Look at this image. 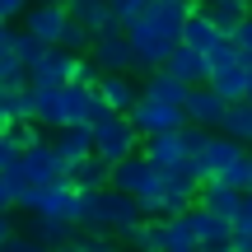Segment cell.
<instances>
[{
	"label": "cell",
	"mask_w": 252,
	"mask_h": 252,
	"mask_svg": "<svg viewBox=\"0 0 252 252\" xmlns=\"http://www.w3.org/2000/svg\"><path fill=\"white\" fill-rule=\"evenodd\" d=\"M75 70H80V52L52 47V52L28 70V84H75Z\"/></svg>",
	"instance_id": "obj_9"
},
{
	"label": "cell",
	"mask_w": 252,
	"mask_h": 252,
	"mask_svg": "<svg viewBox=\"0 0 252 252\" xmlns=\"http://www.w3.org/2000/svg\"><path fill=\"white\" fill-rule=\"evenodd\" d=\"M140 154H145V159H150L159 173H173L182 159H187V150H182V135H178V131H168V135H145Z\"/></svg>",
	"instance_id": "obj_15"
},
{
	"label": "cell",
	"mask_w": 252,
	"mask_h": 252,
	"mask_svg": "<svg viewBox=\"0 0 252 252\" xmlns=\"http://www.w3.org/2000/svg\"><path fill=\"white\" fill-rule=\"evenodd\" d=\"M182 112H187V122L206 126V131H220V122H224L229 103L220 98L210 84H191V94H187V103H182Z\"/></svg>",
	"instance_id": "obj_8"
},
{
	"label": "cell",
	"mask_w": 252,
	"mask_h": 252,
	"mask_svg": "<svg viewBox=\"0 0 252 252\" xmlns=\"http://www.w3.org/2000/svg\"><path fill=\"white\" fill-rule=\"evenodd\" d=\"M131 122L140 126L145 135H168V131H182V126H187V112H182L178 103H163V98L140 94V103L131 108Z\"/></svg>",
	"instance_id": "obj_4"
},
{
	"label": "cell",
	"mask_w": 252,
	"mask_h": 252,
	"mask_svg": "<svg viewBox=\"0 0 252 252\" xmlns=\"http://www.w3.org/2000/svg\"><path fill=\"white\" fill-rule=\"evenodd\" d=\"M70 182L75 187H112V163L103 154H89V159H80L70 168Z\"/></svg>",
	"instance_id": "obj_25"
},
{
	"label": "cell",
	"mask_w": 252,
	"mask_h": 252,
	"mask_svg": "<svg viewBox=\"0 0 252 252\" xmlns=\"http://www.w3.org/2000/svg\"><path fill=\"white\" fill-rule=\"evenodd\" d=\"M19 159H24V150H19V145L9 140V135H0V173H9Z\"/></svg>",
	"instance_id": "obj_37"
},
{
	"label": "cell",
	"mask_w": 252,
	"mask_h": 252,
	"mask_svg": "<svg viewBox=\"0 0 252 252\" xmlns=\"http://www.w3.org/2000/svg\"><path fill=\"white\" fill-rule=\"evenodd\" d=\"M140 145H145V131L131 122V112H112L103 126H94V154H103L108 163L140 154Z\"/></svg>",
	"instance_id": "obj_2"
},
{
	"label": "cell",
	"mask_w": 252,
	"mask_h": 252,
	"mask_svg": "<svg viewBox=\"0 0 252 252\" xmlns=\"http://www.w3.org/2000/svg\"><path fill=\"white\" fill-rule=\"evenodd\" d=\"M196 5H229V0H196Z\"/></svg>",
	"instance_id": "obj_46"
},
{
	"label": "cell",
	"mask_w": 252,
	"mask_h": 252,
	"mask_svg": "<svg viewBox=\"0 0 252 252\" xmlns=\"http://www.w3.org/2000/svg\"><path fill=\"white\" fill-rule=\"evenodd\" d=\"M5 135H9V140H14V145H19L24 154L33 150V145H42V140H47V135H42V126H37V122H19V126H9Z\"/></svg>",
	"instance_id": "obj_31"
},
{
	"label": "cell",
	"mask_w": 252,
	"mask_h": 252,
	"mask_svg": "<svg viewBox=\"0 0 252 252\" xmlns=\"http://www.w3.org/2000/svg\"><path fill=\"white\" fill-rule=\"evenodd\" d=\"M9 210H14V182L0 173V215H9Z\"/></svg>",
	"instance_id": "obj_39"
},
{
	"label": "cell",
	"mask_w": 252,
	"mask_h": 252,
	"mask_svg": "<svg viewBox=\"0 0 252 252\" xmlns=\"http://www.w3.org/2000/svg\"><path fill=\"white\" fill-rule=\"evenodd\" d=\"M98 94H103V103H108L112 112H131L135 103H140V80L126 75V70H103Z\"/></svg>",
	"instance_id": "obj_11"
},
{
	"label": "cell",
	"mask_w": 252,
	"mask_h": 252,
	"mask_svg": "<svg viewBox=\"0 0 252 252\" xmlns=\"http://www.w3.org/2000/svg\"><path fill=\"white\" fill-rule=\"evenodd\" d=\"M0 89H5V84H0Z\"/></svg>",
	"instance_id": "obj_52"
},
{
	"label": "cell",
	"mask_w": 252,
	"mask_h": 252,
	"mask_svg": "<svg viewBox=\"0 0 252 252\" xmlns=\"http://www.w3.org/2000/svg\"><path fill=\"white\" fill-rule=\"evenodd\" d=\"M182 150H187V159H196V154L201 150H206V145H210V135H215V131H206V126H196V122H187V126H182Z\"/></svg>",
	"instance_id": "obj_32"
},
{
	"label": "cell",
	"mask_w": 252,
	"mask_h": 252,
	"mask_svg": "<svg viewBox=\"0 0 252 252\" xmlns=\"http://www.w3.org/2000/svg\"><path fill=\"white\" fill-rule=\"evenodd\" d=\"M126 37H131V47H135V75L163 70V65H168V56H173V52L182 47V37L163 33V28L154 24L150 14L131 19V24H126Z\"/></svg>",
	"instance_id": "obj_1"
},
{
	"label": "cell",
	"mask_w": 252,
	"mask_h": 252,
	"mask_svg": "<svg viewBox=\"0 0 252 252\" xmlns=\"http://www.w3.org/2000/svg\"><path fill=\"white\" fill-rule=\"evenodd\" d=\"M65 9H70V19H75V24H84L94 37H98V33H122V28H126L122 19L112 14L108 0H70Z\"/></svg>",
	"instance_id": "obj_12"
},
{
	"label": "cell",
	"mask_w": 252,
	"mask_h": 252,
	"mask_svg": "<svg viewBox=\"0 0 252 252\" xmlns=\"http://www.w3.org/2000/svg\"><path fill=\"white\" fill-rule=\"evenodd\" d=\"M220 182H224V187H234V191H248V154L238 163H229L224 173H220Z\"/></svg>",
	"instance_id": "obj_35"
},
{
	"label": "cell",
	"mask_w": 252,
	"mask_h": 252,
	"mask_svg": "<svg viewBox=\"0 0 252 252\" xmlns=\"http://www.w3.org/2000/svg\"><path fill=\"white\" fill-rule=\"evenodd\" d=\"M98 220H103V229H126V224H140L145 220V206H140V196H126V191L117 187H103V196H98Z\"/></svg>",
	"instance_id": "obj_5"
},
{
	"label": "cell",
	"mask_w": 252,
	"mask_h": 252,
	"mask_svg": "<svg viewBox=\"0 0 252 252\" xmlns=\"http://www.w3.org/2000/svg\"><path fill=\"white\" fill-rule=\"evenodd\" d=\"M103 252H117V248H103Z\"/></svg>",
	"instance_id": "obj_51"
},
{
	"label": "cell",
	"mask_w": 252,
	"mask_h": 252,
	"mask_svg": "<svg viewBox=\"0 0 252 252\" xmlns=\"http://www.w3.org/2000/svg\"><path fill=\"white\" fill-rule=\"evenodd\" d=\"M248 75H252L248 65L234 61V65H224V70H215L206 84H210V89H215L224 103H243V98H248Z\"/></svg>",
	"instance_id": "obj_22"
},
{
	"label": "cell",
	"mask_w": 252,
	"mask_h": 252,
	"mask_svg": "<svg viewBox=\"0 0 252 252\" xmlns=\"http://www.w3.org/2000/svg\"><path fill=\"white\" fill-rule=\"evenodd\" d=\"M14 14H28V0H0V19H14Z\"/></svg>",
	"instance_id": "obj_40"
},
{
	"label": "cell",
	"mask_w": 252,
	"mask_h": 252,
	"mask_svg": "<svg viewBox=\"0 0 252 252\" xmlns=\"http://www.w3.org/2000/svg\"><path fill=\"white\" fill-rule=\"evenodd\" d=\"M24 168H28V178H33V187H37V182H56V178H65L61 154H56V145H52V140L33 145V150L24 154Z\"/></svg>",
	"instance_id": "obj_20"
},
{
	"label": "cell",
	"mask_w": 252,
	"mask_h": 252,
	"mask_svg": "<svg viewBox=\"0 0 252 252\" xmlns=\"http://www.w3.org/2000/svg\"><path fill=\"white\" fill-rule=\"evenodd\" d=\"M56 154H61V168H65V178H70V168L80 159H89L94 154V126H65V131H56Z\"/></svg>",
	"instance_id": "obj_14"
},
{
	"label": "cell",
	"mask_w": 252,
	"mask_h": 252,
	"mask_svg": "<svg viewBox=\"0 0 252 252\" xmlns=\"http://www.w3.org/2000/svg\"><path fill=\"white\" fill-rule=\"evenodd\" d=\"M243 154H248V145H243V140H234V135L215 131V135H210V145L196 154V168H201V178H220V173H224L229 163H238Z\"/></svg>",
	"instance_id": "obj_7"
},
{
	"label": "cell",
	"mask_w": 252,
	"mask_h": 252,
	"mask_svg": "<svg viewBox=\"0 0 252 252\" xmlns=\"http://www.w3.org/2000/svg\"><path fill=\"white\" fill-rule=\"evenodd\" d=\"M19 234V224H14V220H9V215H0V248H5L9 243V238H14Z\"/></svg>",
	"instance_id": "obj_42"
},
{
	"label": "cell",
	"mask_w": 252,
	"mask_h": 252,
	"mask_svg": "<svg viewBox=\"0 0 252 252\" xmlns=\"http://www.w3.org/2000/svg\"><path fill=\"white\" fill-rule=\"evenodd\" d=\"M28 33L33 37H42L47 47H61V33H65V24H70V9L65 5H47V0H37L33 9H28Z\"/></svg>",
	"instance_id": "obj_10"
},
{
	"label": "cell",
	"mask_w": 252,
	"mask_h": 252,
	"mask_svg": "<svg viewBox=\"0 0 252 252\" xmlns=\"http://www.w3.org/2000/svg\"><path fill=\"white\" fill-rule=\"evenodd\" d=\"M248 191H252V150H248Z\"/></svg>",
	"instance_id": "obj_45"
},
{
	"label": "cell",
	"mask_w": 252,
	"mask_h": 252,
	"mask_svg": "<svg viewBox=\"0 0 252 252\" xmlns=\"http://www.w3.org/2000/svg\"><path fill=\"white\" fill-rule=\"evenodd\" d=\"M47 5H70V0H47Z\"/></svg>",
	"instance_id": "obj_49"
},
{
	"label": "cell",
	"mask_w": 252,
	"mask_h": 252,
	"mask_svg": "<svg viewBox=\"0 0 252 252\" xmlns=\"http://www.w3.org/2000/svg\"><path fill=\"white\" fill-rule=\"evenodd\" d=\"M9 131V117H5V108H0V135H5Z\"/></svg>",
	"instance_id": "obj_44"
},
{
	"label": "cell",
	"mask_w": 252,
	"mask_h": 252,
	"mask_svg": "<svg viewBox=\"0 0 252 252\" xmlns=\"http://www.w3.org/2000/svg\"><path fill=\"white\" fill-rule=\"evenodd\" d=\"M108 5H112V14H117L122 24H131V19L150 14V5H154V0H108Z\"/></svg>",
	"instance_id": "obj_33"
},
{
	"label": "cell",
	"mask_w": 252,
	"mask_h": 252,
	"mask_svg": "<svg viewBox=\"0 0 252 252\" xmlns=\"http://www.w3.org/2000/svg\"><path fill=\"white\" fill-rule=\"evenodd\" d=\"M61 103H65V126H89L94 89H84V84H65V89H61Z\"/></svg>",
	"instance_id": "obj_26"
},
{
	"label": "cell",
	"mask_w": 252,
	"mask_h": 252,
	"mask_svg": "<svg viewBox=\"0 0 252 252\" xmlns=\"http://www.w3.org/2000/svg\"><path fill=\"white\" fill-rule=\"evenodd\" d=\"M173 252H206V248H173Z\"/></svg>",
	"instance_id": "obj_47"
},
{
	"label": "cell",
	"mask_w": 252,
	"mask_h": 252,
	"mask_svg": "<svg viewBox=\"0 0 252 252\" xmlns=\"http://www.w3.org/2000/svg\"><path fill=\"white\" fill-rule=\"evenodd\" d=\"M0 108H5L9 126H19V122H37L33 84H5V89H0Z\"/></svg>",
	"instance_id": "obj_21"
},
{
	"label": "cell",
	"mask_w": 252,
	"mask_h": 252,
	"mask_svg": "<svg viewBox=\"0 0 252 252\" xmlns=\"http://www.w3.org/2000/svg\"><path fill=\"white\" fill-rule=\"evenodd\" d=\"M65 84H33V103H37V126L47 131H65V103H61Z\"/></svg>",
	"instance_id": "obj_19"
},
{
	"label": "cell",
	"mask_w": 252,
	"mask_h": 252,
	"mask_svg": "<svg viewBox=\"0 0 252 252\" xmlns=\"http://www.w3.org/2000/svg\"><path fill=\"white\" fill-rule=\"evenodd\" d=\"M61 47H65V52H80V56H89V47H94V33H89L84 24H75V19H70V24H65V33H61Z\"/></svg>",
	"instance_id": "obj_30"
},
{
	"label": "cell",
	"mask_w": 252,
	"mask_h": 252,
	"mask_svg": "<svg viewBox=\"0 0 252 252\" xmlns=\"http://www.w3.org/2000/svg\"><path fill=\"white\" fill-rule=\"evenodd\" d=\"M220 42H224V33H220L215 19L196 5V9H191V19L182 24V47H191V52H215Z\"/></svg>",
	"instance_id": "obj_16"
},
{
	"label": "cell",
	"mask_w": 252,
	"mask_h": 252,
	"mask_svg": "<svg viewBox=\"0 0 252 252\" xmlns=\"http://www.w3.org/2000/svg\"><path fill=\"white\" fill-rule=\"evenodd\" d=\"M89 56L103 65V70L135 75V47H131V37H126V28H122V33H98V37H94V47H89Z\"/></svg>",
	"instance_id": "obj_6"
},
{
	"label": "cell",
	"mask_w": 252,
	"mask_h": 252,
	"mask_svg": "<svg viewBox=\"0 0 252 252\" xmlns=\"http://www.w3.org/2000/svg\"><path fill=\"white\" fill-rule=\"evenodd\" d=\"M220 131L224 135H234V140H243L248 150H252V103H229V112H224V122H220Z\"/></svg>",
	"instance_id": "obj_27"
},
{
	"label": "cell",
	"mask_w": 252,
	"mask_h": 252,
	"mask_svg": "<svg viewBox=\"0 0 252 252\" xmlns=\"http://www.w3.org/2000/svg\"><path fill=\"white\" fill-rule=\"evenodd\" d=\"M238 201H243V191L224 187L220 178H206V182H201V191H196V206L210 210V215H224V220L238 215Z\"/></svg>",
	"instance_id": "obj_17"
},
{
	"label": "cell",
	"mask_w": 252,
	"mask_h": 252,
	"mask_svg": "<svg viewBox=\"0 0 252 252\" xmlns=\"http://www.w3.org/2000/svg\"><path fill=\"white\" fill-rule=\"evenodd\" d=\"M168 70L178 75V80H187V84H206V80H210L206 52H191V47H178V52L168 56Z\"/></svg>",
	"instance_id": "obj_23"
},
{
	"label": "cell",
	"mask_w": 252,
	"mask_h": 252,
	"mask_svg": "<svg viewBox=\"0 0 252 252\" xmlns=\"http://www.w3.org/2000/svg\"><path fill=\"white\" fill-rule=\"evenodd\" d=\"M112 187L126 191V196H163L168 191V182H163V173L154 168L145 154H131V159H122V163H112Z\"/></svg>",
	"instance_id": "obj_3"
},
{
	"label": "cell",
	"mask_w": 252,
	"mask_h": 252,
	"mask_svg": "<svg viewBox=\"0 0 252 252\" xmlns=\"http://www.w3.org/2000/svg\"><path fill=\"white\" fill-rule=\"evenodd\" d=\"M220 252H234V248H220Z\"/></svg>",
	"instance_id": "obj_50"
},
{
	"label": "cell",
	"mask_w": 252,
	"mask_h": 252,
	"mask_svg": "<svg viewBox=\"0 0 252 252\" xmlns=\"http://www.w3.org/2000/svg\"><path fill=\"white\" fill-rule=\"evenodd\" d=\"M234 47H238V56H252V14L238 24V33H234Z\"/></svg>",
	"instance_id": "obj_38"
},
{
	"label": "cell",
	"mask_w": 252,
	"mask_h": 252,
	"mask_svg": "<svg viewBox=\"0 0 252 252\" xmlns=\"http://www.w3.org/2000/svg\"><path fill=\"white\" fill-rule=\"evenodd\" d=\"M9 47H14V56H19V61L28 65V70H33V65L42 61L47 52H52V47H47L42 37H33V33H28V28H24V33H14V28H9Z\"/></svg>",
	"instance_id": "obj_28"
},
{
	"label": "cell",
	"mask_w": 252,
	"mask_h": 252,
	"mask_svg": "<svg viewBox=\"0 0 252 252\" xmlns=\"http://www.w3.org/2000/svg\"><path fill=\"white\" fill-rule=\"evenodd\" d=\"M52 252H94V248L80 243V238H70V243H61V248H52Z\"/></svg>",
	"instance_id": "obj_43"
},
{
	"label": "cell",
	"mask_w": 252,
	"mask_h": 252,
	"mask_svg": "<svg viewBox=\"0 0 252 252\" xmlns=\"http://www.w3.org/2000/svg\"><path fill=\"white\" fill-rule=\"evenodd\" d=\"M0 84H28V65L14 56V47H9V37L0 42Z\"/></svg>",
	"instance_id": "obj_29"
},
{
	"label": "cell",
	"mask_w": 252,
	"mask_h": 252,
	"mask_svg": "<svg viewBox=\"0 0 252 252\" xmlns=\"http://www.w3.org/2000/svg\"><path fill=\"white\" fill-rule=\"evenodd\" d=\"M70 220H61V215H33V224H24V234H33L37 243H47V248H61V243H70Z\"/></svg>",
	"instance_id": "obj_24"
},
{
	"label": "cell",
	"mask_w": 252,
	"mask_h": 252,
	"mask_svg": "<svg viewBox=\"0 0 252 252\" xmlns=\"http://www.w3.org/2000/svg\"><path fill=\"white\" fill-rule=\"evenodd\" d=\"M0 252H52V248H47V243H37L33 234H24V229H19V234L9 238V243L0 248Z\"/></svg>",
	"instance_id": "obj_36"
},
{
	"label": "cell",
	"mask_w": 252,
	"mask_h": 252,
	"mask_svg": "<svg viewBox=\"0 0 252 252\" xmlns=\"http://www.w3.org/2000/svg\"><path fill=\"white\" fill-rule=\"evenodd\" d=\"M248 103H252V75H248Z\"/></svg>",
	"instance_id": "obj_48"
},
{
	"label": "cell",
	"mask_w": 252,
	"mask_h": 252,
	"mask_svg": "<svg viewBox=\"0 0 252 252\" xmlns=\"http://www.w3.org/2000/svg\"><path fill=\"white\" fill-rule=\"evenodd\" d=\"M234 252H252V229H234Z\"/></svg>",
	"instance_id": "obj_41"
},
{
	"label": "cell",
	"mask_w": 252,
	"mask_h": 252,
	"mask_svg": "<svg viewBox=\"0 0 252 252\" xmlns=\"http://www.w3.org/2000/svg\"><path fill=\"white\" fill-rule=\"evenodd\" d=\"M103 80V65L94 61V56H80V70H75V84H84V89H98Z\"/></svg>",
	"instance_id": "obj_34"
},
{
	"label": "cell",
	"mask_w": 252,
	"mask_h": 252,
	"mask_svg": "<svg viewBox=\"0 0 252 252\" xmlns=\"http://www.w3.org/2000/svg\"><path fill=\"white\" fill-rule=\"evenodd\" d=\"M191 224H196V243L206 248V252L234 248V220H224V215H210V210L191 206Z\"/></svg>",
	"instance_id": "obj_13"
},
{
	"label": "cell",
	"mask_w": 252,
	"mask_h": 252,
	"mask_svg": "<svg viewBox=\"0 0 252 252\" xmlns=\"http://www.w3.org/2000/svg\"><path fill=\"white\" fill-rule=\"evenodd\" d=\"M140 94H150V98H163V103H187V94H191V84L187 80H178V75L163 65V70H150V75H140Z\"/></svg>",
	"instance_id": "obj_18"
},
{
	"label": "cell",
	"mask_w": 252,
	"mask_h": 252,
	"mask_svg": "<svg viewBox=\"0 0 252 252\" xmlns=\"http://www.w3.org/2000/svg\"><path fill=\"white\" fill-rule=\"evenodd\" d=\"M248 5H252V0H248Z\"/></svg>",
	"instance_id": "obj_53"
}]
</instances>
